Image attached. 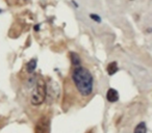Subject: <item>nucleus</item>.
I'll list each match as a JSON object with an SVG mask.
<instances>
[{"mask_svg": "<svg viewBox=\"0 0 152 133\" xmlns=\"http://www.w3.org/2000/svg\"><path fill=\"white\" fill-rule=\"evenodd\" d=\"M34 30H39V25L34 26Z\"/></svg>", "mask_w": 152, "mask_h": 133, "instance_id": "9d476101", "label": "nucleus"}, {"mask_svg": "<svg viewBox=\"0 0 152 133\" xmlns=\"http://www.w3.org/2000/svg\"><path fill=\"white\" fill-rule=\"evenodd\" d=\"M118 70H119V68H118V65H117L116 61H113V63H108L107 69H106V71H107V74L110 75V76L115 75L117 72H118Z\"/></svg>", "mask_w": 152, "mask_h": 133, "instance_id": "39448f33", "label": "nucleus"}, {"mask_svg": "<svg viewBox=\"0 0 152 133\" xmlns=\"http://www.w3.org/2000/svg\"><path fill=\"white\" fill-rule=\"evenodd\" d=\"M90 17H91L92 20L98 22V23H100V22H101V19H100V17L98 15H95V14H91V15H90Z\"/></svg>", "mask_w": 152, "mask_h": 133, "instance_id": "1a4fd4ad", "label": "nucleus"}, {"mask_svg": "<svg viewBox=\"0 0 152 133\" xmlns=\"http://www.w3.org/2000/svg\"><path fill=\"white\" fill-rule=\"evenodd\" d=\"M0 13H1V11H0Z\"/></svg>", "mask_w": 152, "mask_h": 133, "instance_id": "9b49d317", "label": "nucleus"}, {"mask_svg": "<svg viewBox=\"0 0 152 133\" xmlns=\"http://www.w3.org/2000/svg\"><path fill=\"white\" fill-rule=\"evenodd\" d=\"M106 99L110 103H115L119 100V93L115 89H110L106 93Z\"/></svg>", "mask_w": 152, "mask_h": 133, "instance_id": "20e7f679", "label": "nucleus"}, {"mask_svg": "<svg viewBox=\"0 0 152 133\" xmlns=\"http://www.w3.org/2000/svg\"><path fill=\"white\" fill-rule=\"evenodd\" d=\"M37 63H38V61H37L36 58H32L28 61L27 65H26V70H27L28 73L34 72V70H36V68H37Z\"/></svg>", "mask_w": 152, "mask_h": 133, "instance_id": "423d86ee", "label": "nucleus"}, {"mask_svg": "<svg viewBox=\"0 0 152 133\" xmlns=\"http://www.w3.org/2000/svg\"><path fill=\"white\" fill-rule=\"evenodd\" d=\"M90 133H91V132H90Z\"/></svg>", "mask_w": 152, "mask_h": 133, "instance_id": "f8f14e48", "label": "nucleus"}, {"mask_svg": "<svg viewBox=\"0 0 152 133\" xmlns=\"http://www.w3.org/2000/svg\"><path fill=\"white\" fill-rule=\"evenodd\" d=\"M147 132V127H146V124L145 123H140L137 127L134 128V131L133 133H146Z\"/></svg>", "mask_w": 152, "mask_h": 133, "instance_id": "6e6552de", "label": "nucleus"}, {"mask_svg": "<svg viewBox=\"0 0 152 133\" xmlns=\"http://www.w3.org/2000/svg\"><path fill=\"white\" fill-rule=\"evenodd\" d=\"M49 121L46 116H42L34 126V133H46L48 130Z\"/></svg>", "mask_w": 152, "mask_h": 133, "instance_id": "7ed1b4c3", "label": "nucleus"}, {"mask_svg": "<svg viewBox=\"0 0 152 133\" xmlns=\"http://www.w3.org/2000/svg\"><path fill=\"white\" fill-rule=\"evenodd\" d=\"M72 79L81 96L88 97L93 93L94 80L91 72L81 65L75 67L72 72Z\"/></svg>", "mask_w": 152, "mask_h": 133, "instance_id": "f257e3e1", "label": "nucleus"}, {"mask_svg": "<svg viewBox=\"0 0 152 133\" xmlns=\"http://www.w3.org/2000/svg\"><path fill=\"white\" fill-rule=\"evenodd\" d=\"M47 89H46V83L43 79H39L37 82V86L34 89V93L31 95V104L34 106L41 105L43 102L45 101L47 94Z\"/></svg>", "mask_w": 152, "mask_h": 133, "instance_id": "f03ea898", "label": "nucleus"}, {"mask_svg": "<svg viewBox=\"0 0 152 133\" xmlns=\"http://www.w3.org/2000/svg\"><path fill=\"white\" fill-rule=\"evenodd\" d=\"M70 57H71V63L74 67L80 65V59H79V55L75 52H70Z\"/></svg>", "mask_w": 152, "mask_h": 133, "instance_id": "0eeeda50", "label": "nucleus"}]
</instances>
